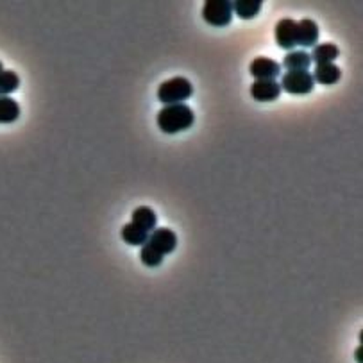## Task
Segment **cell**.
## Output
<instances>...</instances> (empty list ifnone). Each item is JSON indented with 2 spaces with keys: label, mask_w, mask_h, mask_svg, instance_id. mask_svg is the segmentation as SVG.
<instances>
[{
  "label": "cell",
  "mask_w": 363,
  "mask_h": 363,
  "mask_svg": "<svg viewBox=\"0 0 363 363\" xmlns=\"http://www.w3.org/2000/svg\"><path fill=\"white\" fill-rule=\"evenodd\" d=\"M318 42V25L313 20H301L297 22V47H315Z\"/></svg>",
  "instance_id": "9c48e42d"
},
{
  "label": "cell",
  "mask_w": 363,
  "mask_h": 363,
  "mask_svg": "<svg viewBox=\"0 0 363 363\" xmlns=\"http://www.w3.org/2000/svg\"><path fill=\"white\" fill-rule=\"evenodd\" d=\"M120 236L125 243H129V246L140 247V246H145V243H147L149 233H145L144 229H140L138 226H134L133 222H129L122 227Z\"/></svg>",
  "instance_id": "5bb4252c"
},
{
  "label": "cell",
  "mask_w": 363,
  "mask_h": 363,
  "mask_svg": "<svg viewBox=\"0 0 363 363\" xmlns=\"http://www.w3.org/2000/svg\"><path fill=\"white\" fill-rule=\"evenodd\" d=\"M261 0H236L233 2V13L242 20H250L260 13Z\"/></svg>",
  "instance_id": "2e32d148"
},
{
  "label": "cell",
  "mask_w": 363,
  "mask_h": 363,
  "mask_svg": "<svg viewBox=\"0 0 363 363\" xmlns=\"http://www.w3.org/2000/svg\"><path fill=\"white\" fill-rule=\"evenodd\" d=\"M158 127L163 133L175 134L181 131H188L195 122V115H193L192 108L186 104H174V106H165L158 113Z\"/></svg>",
  "instance_id": "6da1fadb"
},
{
  "label": "cell",
  "mask_w": 363,
  "mask_h": 363,
  "mask_svg": "<svg viewBox=\"0 0 363 363\" xmlns=\"http://www.w3.org/2000/svg\"><path fill=\"white\" fill-rule=\"evenodd\" d=\"M193 93V86L186 77H172L159 84L158 100L163 106H174L188 100Z\"/></svg>",
  "instance_id": "7a4b0ae2"
},
{
  "label": "cell",
  "mask_w": 363,
  "mask_h": 363,
  "mask_svg": "<svg viewBox=\"0 0 363 363\" xmlns=\"http://www.w3.org/2000/svg\"><path fill=\"white\" fill-rule=\"evenodd\" d=\"M311 77H313V83L331 86V84H337L338 81H340L342 72L335 63L317 64L313 70V74H311Z\"/></svg>",
  "instance_id": "30bf717a"
},
{
  "label": "cell",
  "mask_w": 363,
  "mask_h": 363,
  "mask_svg": "<svg viewBox=\"0 0 363 363\" xmlns=\"http://www.w3.org/2000/svg\"><path fill=\"white\" fill-rule=\"evenodd\" d=\"M4 72V64H2V61H0V74Z\"/></svg>",
  "instance_id": "ffe728a7"
},
{
  "label": "cell",
  "mask_w": 363,
  "mask_h": 363,
  "mask_svg": "<svg viewBox=\"0 0 363 363\" xmlns=\"http://www.w3.org/2000/svg\"><path fill=\"white\" fill-rule=\"evenodd\" d=\"M281 91H287L292 95H308L313 91V77L310 70L306 72H287L281 77Z\"/></svg>",
  "instance_id": "277c9868"
},
{
  "label": "cell",
  "mask_w": 363,
  "mask_h": 363,
  "mask_svg": "<svg viewBox=\"0 0 363 363\" xmlns=\"http://www.w3.org/2000/svg\"><path fill=\"white\" fill-rule=\"evenodd\" d=\"M20 77L13 70H4L0 74V97H9L13 91L18 90Z\"/></svg>",
  "instance_id": "e0dca14e"
},
{
  "label": "cell",
  "mask_w": 363,
  "mask_h": 363,
  "mask_svg": "<svg viewBox=\"0 0 363 363\" xmlns=\"http://www.w3.org/2000/svg\"><path fill=\"white\" fill-rule=\"evenodd\" d=\"M340 50L335 43H321V45H315L311 50V61H315L317 64H329L333 63L338 57Z\"/></svg>",
  "instance_id": "4fadbf2b"
},
{
  "label": "cell",
  "mask_w": 363,
  "mask_h": 363,
  "mask_svg": "<svg viewBox=\"0 0 363 363\" xmlns=\"http://www.w3.org/2000/svg\"><path fill=\"white\" fill-rule=\"evenodd\" d=\"M20 106L15 98L0 97V124H13L18 120Z\"/></svg>",
  "instance_id": "9a60e30c"
},
{
  "label": "cell",
  "mask_w": 363,
  "mask_h": 363,
  "mask_svg": "<svg viewBox=\"0 0 363 363\" xmlns=\"http://www.w3.org/2000/svg\"><path fill=\"white\" fill-rule=\"evenodd\" d=\"M362 349H363V347H358V349H356V352H355V358H356V362H358V363H363V359H362Z\"/></svg>",
  "instance_id": "d6986e66"
},
{
  "label": "cell",
  "mask_w": 363,
  "mask_h": 363,
  "mask_svg": "<svg viewBox=\"0 0 363 363\" xmlns=\"http://www.w3.org/2000/svg\"><path fill=\"white\" fill-rule=\"evenodd\" d=\"M131 219H133L131 222H133L134 226L144 229L149 235H151L152 231L156 229V226H158V217H156L154 209H151L149 206H140V208L134 209Z\"/></svg>",
  "instance_id": "7c38bea8"
},
{
  "label": "cell",
  "mask_w": 363,
  "mask_h": 363,
  "mask_svg": "<svg viewBox=\"0 0 363 363\" xmlns=\"http://www.w3.org/2000/svg\"><path fill=\"white\" fill-rule=\"evenodd\" d=\"M140 260H142V263H144L145 267H151V269H152V267H159L163 263L161 254H158L154 249H151L147 243H145V246H142Z\"/></svg>",
  "instance_id": "ac0fdd59"
},
{
  "label": "cell",
  "mask_w": 363,
  "mask_h": 363,
  "mask_svg": "<svg viewBox=\"0 0 363 363\" xmlns=\"http://www.w3.org/2000/svg\"><path fill=\"white\" fill-rule=\"evenodd\" d=\"M147 246L165 258V254L174 253L175 247H178V235L168 227H156L149 235Z\"/></svg>",
  "instance_id": "5b68a950"
},
{
  "label": "cell",
  "mask_w": 363,
  "mask_h": 363,
  "mask_svg": "<svg viewBox=\"0 0 363 363\" xmlns=\"http://www.w3.org/2000/svg\"><path fill=\"white\" fill-rule=\"evenodd\" d=\"M249 72L256 81H276L281 76V64L270 57H256L250 63Z\"/></svg>",
  "instance_id": "52a82bcc"
},
{
  "label": "cell",
  "mask_w": 363,
  "mask_h": 363,
  "mask_svg": "<svg viewBox=\"0 0 363 363\" xmlns=\"http://www.w3.org/2000/svg\"><path fill=\"white\" fill-rule=\"evenodd\" d=\"M274 38L280 49L292 50L297 47V22L292 18H283L276 23Z\"/></svg>",
  "instance_id": "8992f818"
},
{
  "label": "cell",
  "mask_w": 363,
  "mask_h": 363,
  "mask_svg": "<svg viewBox=\"0 0 363 363\" xmlns=\"http://www.w3.org/2000/svg\"><path fill=\"white\" fill-rule=\"evenodd\" d=\"M250 95L258 103H272L281 95V86L276 81H254L250 86Z\"/></svg>",
  "instance_id": "ba28073f"
},
{
  "label": "cell",
  "mask_w": 363,
  "mask_h": 363,
  "mask_svg": "<svg viewBox=\"0 0 363 363\" xmlns=\"http://www.w3.org/2000/svg\"><path fill=\"white\" fill-rule=\"evenodd\" d=\"M202 18L213 27H226L233 20V2L227 0H208L202 6Z\"/></svg>",
  "instance_id": "3957f363"
},
{
  "label": "cell",
  "mask_w": 363,
  "mask_h": 363,
  "mask_svg": "<svg viewBox=\"0 0 363 363\" xmlns=\"http://www.w3.org/2000/svg\"><path fill=\"white\" fill-rule=\"evenodd\" d=\"M311 57L304 50H292L283 57V67L287 72H306L310 69Z\"/></svg>",
  "instance_id": "8fae6325"
}]
</instances>
